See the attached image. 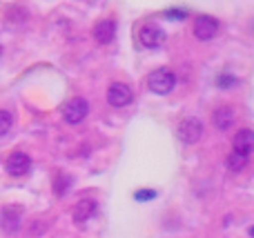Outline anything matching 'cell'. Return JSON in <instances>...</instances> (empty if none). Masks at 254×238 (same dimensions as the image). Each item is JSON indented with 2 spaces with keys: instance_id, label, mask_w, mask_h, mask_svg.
<instances>
[{
  "instance_id": "6da1fadb",
  "label": "cell",
  "mask_w": 254,
  "mask_h": 238,
  "mask_svg": "<svg viewBox=\"0 0 254 238\" xmlns=\"http://www.w3.org/2000/svg\"><path fill=\"white\" fill-rule=\"evenodd\" d=\"M174 85H176V76H174V71H170V69H156V71H152L147 78L149 92L158 94V96H167V94L174 89Z\"/></svg>"
},
{
  "instance_id": "9c48e42d",
  "label": "cell",
  "mask_w": 254,
  "mask_h": 238,
  "mask_svg": "<svg viewBox=\"0 0 254 238\" xmlns=\"http://www.w3.org/2000/svg\"><path fill=\"white\" fill-rule=\"evenodd\" d=\"M234 151L241 156H250L254 151V132L252 129H241L234 136Z\"/></svg>"
},
{
  "instance_id": "5bb4252c",
  "label": "cell",
  "mask_w": 254,
  "mask_h": 238,
  "mask_svg": "<svg viewBox=\"0 0 254 238\" xmlns=\"http://www.w3.org/2000/svg\"><path fill=\"white\" fill-rule=\"evenodd\" d=\"M71 187V178L69 176H58L56 183H54V191H56L58 196H65L67 191H69Z\"/></svg>"
},
{
  "instance_id": "8fae6325",
  "label": "cell",
  "mask_w": 254,
  "mask_h": 238,
  "mask_svg": "<svg viewBox=\"0 0 254 238\" xmlns=\"http://www.w3.org/2000/svg\"><path fill=\"white\" fill-rule=\"evenodd\" d=\"M0 227H2V232H7V234H16V232L20 230V209H16V207L4 209L2 216H0Z\"/></svg>"
},
{
  "instance_id": "e0dca14e",
  "label": "cell",
  "mask_w": 254,
  "mask_h": 238,
  "mask_svg": "<svg viewBox=\"0 0 254 238\" xmlns=\"http://www.w3.org/2000/svg\"><path fill=\"white\" fill-rule=\"evenodd\" d=\"M134 198L138 200V203H147V200H154L156 198V191L154 190H138L134 194Z\"/></svg>"
},
{
  "instance_id": "2e32d148",
  "label": "cell",
  "mask_w": 254,
  "mask_h": 238,
  "mask_svg": "<svg viewBox=\"0 0 254 238\" xmlns=\"http://www.w3.org/2000/svg\"><path fill=\"white\" fill-rule=\"evenodd\" d=\"M11 125H13V116L7 109H0V136H4L11 129Z\"/></svg>"
},
{
  "instance_id": "30bf717a",
  "label": "cell",
  "mask_w": 254,
  "mask_h": 238,
  "mask_svg": "<svg viewBox=\"0 0 254 238\" xmlns=\"http://www.w3.org/2000/svg\"><path fill=\"white\" fill-rule=\"evenodd\" d=\"M96 212H98L96 200L94 198H83V200H78L76 207H74V221L76 223H87Z\"/></svg>"
},
{
  "instance_id": "277c9868",
  "label": "cell",
  "mask_w": 254,
  "mask_h": 238,
  "mask_svg": "<svg viewBox=\"0 0 254 238\" xmlns=\"http://www.w3.org/2000/svg\"><path fill=\"white\" fill-rule=\"evenodd\" d=\"M203 136V123L198 118H185L179 125V138L185 145H194Z\"/></svg>"
},
{
  "instance_id": "ac0fdd59",
  "label": "cell",
  "mask_w": 254,
  "mask_h": 238,
  "mask_svg": "<svg viewBox=\"0 0 254 238\" xmlns=\"http://www.w3.org/2000/svg\"><path fill=\"white\" fill-rule=\"evenodd\" d=\"M165 16H167V20H183L188 13H185V9H167Z\"/></svg>"
},
{
  "instance_id": "8992f818",
  "label": "cell",
  "mask_w": 254,
  "mask_h": 238,
  "mask_svg": "<svg viewBox=\"0 0 254 238\" xmlns=\"http://www.w3.org/2000/svg\"><path fill=\"white\" fill-rule=\"evenodd\" d=\"M219 34V20L212 16H196L194 18V36L198 40H212Z\"/></svg>"
},
{
  "instance_id": "3957f363",
  "label": "cell",
  "mask_w": 254,
  "mask_h": 238,
  "mask_svg": "<svg viewBox=\"0 0 254 238\" xmlns=\"http://www.w3.org/2000/svg\"><path fill=\"white\" fill-rule=\"evenodd\" d=\"M165 38H167L165 31H163L158 25H152V22L143 25V27H140V31H138L140 45H143V47H147V49H158L163 43H165Z\"/></svg>"
},
{
  "instance_id": "ffe728a7",
  "label": "cell",
  "mask_w": 254,
  "mask_h": 238,
  "mask_svg": "<svg viewBox=\"0 0 254 238\" xmlns=\"http://www.w3.org/2000/svg\"><path fill=\"white\" fill-rule=\"evenodd\" d=\"M0 53H2V47H0Z\"/></svg>"
},
{
  "instance_id": "d6986e66",
  "label": "cell",
  "mask_w": 254,
  "mask_h": 238,
  "mask_svg": "<svg viewBox=\"0 0 254 238\" xmlns=\"http://www.w3.org/2000/svg\"><path fill=\"white\" fill-rule=\"evenodd\" d=\"M250 236L254 238V227H250Z\"/></svg>"
},
{
  "instance_id": "5b68a950",
  "label": "cell",
  "mask_w": 254,
  "mask_h": 238,
  "mask_svg": "<svg viewBox=\"0 0 254 238\" xmlns=\"http://www.w3.org/2000/svg\"><path fill=\"white\" fill-rule=\"evenodd\" d=\"M4 169H7L9 176L20 178L31 169V158L25 154V151H13V154L4 160Z\"/></svg>"
},
{
  "instance_id": "9a60e30c",
  "label": "cell",
  "mask_w": 254,
  "mask_h": 238,
  "mask_svg": "<svg viewBox=\"0 0 254 238\" xmlns=\"http://www.w3.org/2000/svg\"><path fill=\"white\" fill-rule=\"evenodd\" d=\"M216 85H219V89H232L239 85V78L232 74H221L219 78H216Z\"/></svg>"
},
{
  "instance_id": "7a4b0ae2",
  "label": "cell",
  "mask_w": 254,
  "mask_h": 238,
  "mask_svg": "<svg viewBox=\"0 0 254 238\" xmlns=\"http://www.w3.org/2000/svg\"><path fill=\"white\" fill-rule=\"evenodd\" d=\"M89 114V102L85 98H71V100L65 102L63 107V118H65L67 125H78L85 120V116Z\"/></svg>"
},
{
  "instance_id": "7c38bea8",
  "label": "cell",
  "mask_w": 254,
  "mask_h": 238,
  "mask_svg": "<svg viewBox=\"0 0 254 238\" xmlns=\"http://www.w3.org/2000/svg\"><path fill=\"white\" fill-rule=\"evenodd\" d=\"M212 125H214L219 132H228L234 125V111L230 109V107H219V109H214V114H212Z\"/></svg>"
},
{
  "instance_id": "4fadbf2b",
  "label": "cell",
  "mask_w": 254,
  "mask_h": 238,
  "mask_svg": "<svg viewBox=\"0 0 254 238\" xmlns=\"http://www.w3.org/2000/svg\"><path fill=\"white\" fill-rule=\"evenodd\" d=\"M225 165H228V169L230 172H243L246 169V165H248V156H241V154H237V151H232V154L228 156V160H225Z\"/></svg>"
},
{
  "instance_id": "52a82bcc",
  "label": "cell",
  "mask_w": 254,
  "mask_h": 238,
  "mask_svg": "<svg viewBox=\"0 0 254 238\" xmlns=\"http://www.w3.org/2000/svg\"><path fill=\"white\" fill-rule=\"evenodd\" d=\"M107 102L112 107H125L131 102V89L125 83H112L107 89Z\"/></svg>"
},
{
  "instance_id": "ba28073f",
  "label": "cell",
  "mask_w": 254,
  "mask_h": 238,
  "mask_svg": "<svg viewBox=\"0 0 254 238\" xmlns=\"http://www.w3.org/2000/svg\"><path fill=\"white\" fill-rule=\"evenodd\" d=\"M114 36H116V22L112 20V18L98 20L96 25H94V38H96V43L107 45L114 40Z\"/></svg>"
}]
</instances>
